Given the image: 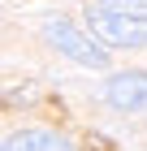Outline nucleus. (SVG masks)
<instances>
[{
  "label": "nucleus",
  "instance_id": "nucleus-1",
  "mask_svg": "<svg viewBox=\"0 0 147 151\" xmlns=\"http://www.w3.org/2000/svg\"><path fill=\"white\" fill-rule=\"evenodd\" d=\"M91 35L95 43H113V47H143L147 43V22L134 13H117V9H87Z\"/></svg>",
  "mask_w": 147,
  "mask_h": 151
},
{
  "label": "nucleus",
  "instance_id": "nucleus-2",
  "mask_svg": "<svg viewBox=\"0 0 147 151\" xmlns=\"http://www.w3.org/2000/svg\"><path fill=\"white\" fill-rule=\"evenodd\" d=\"M43 35H48V43L56 47V52H65L69 60H78L87 69H104V65H108V47H100L95 39H87L78 26H69L65 17H52V22L43 26Z\"/></svg>",
  "mask_w": 147,
  "mask_h": 151
},
{
  "label": "nucleus",
  "instance_id": "nucleus-3",
  "mask_svg": "<svg viewBox=\"0 0 147 151\" xmlns=\"http://www.w3.org/2000/svg\"><path fill=\"white\" fill-rule=\"evenodd\" d=\"M147 99V78L143 73H117L113 82H108V104L117 108V112H138Z\"/></svg>",
  "mask_w": 147,
  "mask_h": 151
},
{
  "label": "nucleus",
  "instance_id": "nucleus-4",
  "mask_svg": "<svg viewBox=\"0 0 147 151\" xmlns=\"http://www.w3.org/2000/svg\"><path fill=\"white\" fill-rule=\"evenodd\" d=\"M0 151H74V147L52 129H17L0 142Z\"/></svg>",
  "mask_w": 147,
  "mask_h": 151
},
{
  "label": "nucleus",
  "instance_id": "nucleus-5",
  "mask_svg": "<svg viewBox=\"0 0 147 151\" xmlns=\"http://www.w3.org/2000/svg\"><path fill=\"white\" fill-rule=\"evenodd\" d=\"M39 99V86L26 82V86H13V91H0V104H35Z\"/></svg>",
  "mask_w": 147,
  "mask_h": 151
},
{
  "label": "nucleus",
  "instance_id": "nucleus-6",
  "mask_svg": "<svg viewBox=\"0 0 147 151\" xmlns=\"http://www.w3.org/2000/svg\"><path fill=\"white\" fill-rule=\"evenodd\" d=\"M104 9H117V13H134V17H143L147 0H100Z\"/></svg>",
  "mask_w": 147,
  "mask_h": 151
},
{
  "label": "nucleus",
  "instance_id": "nucleus-7",
  "mask_svg": "<svg viewBox=\"0 0 147 151\" xmlns=\"http://www.w3.org/2000/svg\"><path fill=\"white\" fill-rule=\"evenodd\" d=\"M87 151H113V142L104 134H87Z\"/></svg>",
  "mask_w": 147,
  "mask_h": 151
}]
</instances>
